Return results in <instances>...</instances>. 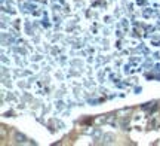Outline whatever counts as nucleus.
Segmentation results:
<instances>
[]
</instances>
